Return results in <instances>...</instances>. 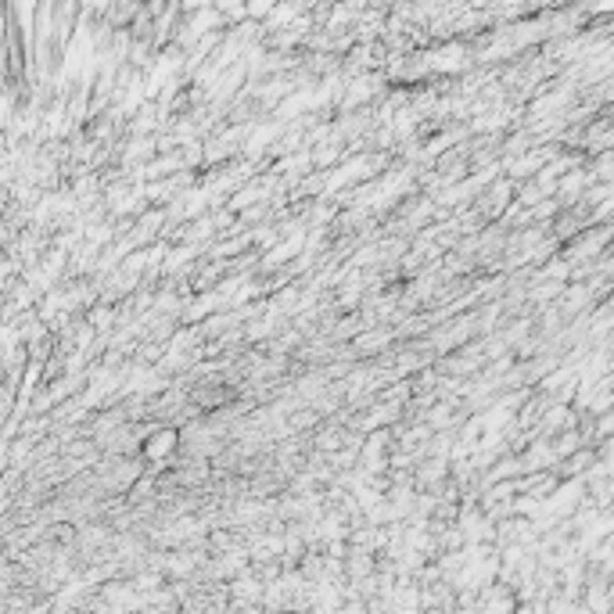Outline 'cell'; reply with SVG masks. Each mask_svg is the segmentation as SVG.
Masks as SVG:
<instances>
[{
  "mask_svg": "<svg viewBox=\"0 0 614 614\" xmlns=\"http://www.w3.org/2000/svg\"><path fill=\"white\" fill-rule=\"evenodd\" d=\"M173 445H177V435H173V431H158V435L144 445V457H147V460H158V457L169 453Z\"/></svg>",
  "mask_w": 614,
  "mask_h": 614,
  "instance_id": "1",
  "label": "cell"
}]
</instances>
